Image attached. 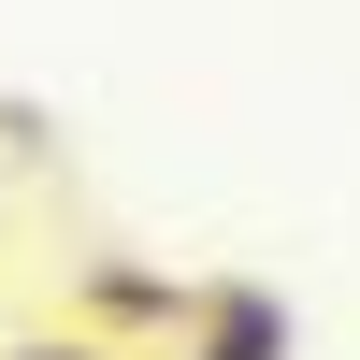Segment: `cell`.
I'll list each match as a JSON object with an SVG mask.
<instances>
[{
	"mask_svg": "<svg viewBox=\"0 0 360 360\" xmlns=\"http://www.w3.org/2000/svg\"><path fill=\"white\" fill-rule=\"evenodd\" d=\"M288 346H303V317H288L274 288H245V274H202V288H188V317H173L144 360H288Z\"/></svg>",
	"mask_w": 360,
	"mask_h": 360,
	"instance_id": "1",
	"label": "cell"
},
{
	"mask_svg": "<svg viewBox=\"0 0 360 360\" xmlns=\"http://www.w3.org/2000/svg\"><path fill=\"white\" fill-rule=\"evenodd\" d=\"M188 288H202V274H173V259H72V332L159 346L173 317H188Z\"/></svg>",
	"mask_w": 360,
	"mask_h": 360,
	"instance_id": "2",
	"label": "cell"
},
{
	"mask_svg": "<svg viewBox=\"0 0 360 360\" xmlns=\"http://www.w3.org/2000/svg\"><path fill=\"white\" fill-rule=\"evenodd\" d=\"M0 360H144V346H101V332H15Z\"/></svg>",
	"mask_w": 360,
	"mask_h": 360,
	"instance_id": "3",
	"label": "cell"
}]
</instances>
